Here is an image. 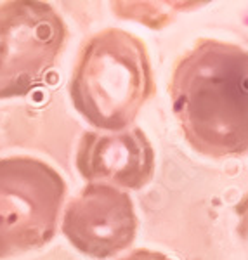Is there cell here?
Segmentation results:
<instances>
[{"label":"cell","mask_w":248,"mask_h":260,"mask_svg":"<svg viewBox=\"0 0 248 260\" xmlns=\"http://www.w3.org/2000/svg\"><path fill=\"white\" fill-rule=\"evenodd\" d=\"M154 163V149L139 127L83 132L77 149V170L83 179L123 191L148 186L157 169Z\"/></svg>","instance_id":"cell-6"},{"label":"cell","mask_w":248,"mask_h":260,"mask_svg":"<svg viewBox=\"0 0 248 260\" xmlns=\"http://www.w3.org/2000/svg\"><path fill=\"white\" fill-rule=\"evenodd\" d=\"M137 225L134 201L127 191L89 182L68 203L61 231L82 255L108 260L132 246Z\"/></svg>","instance_id":"cell-5"},{"label":"cell","mask_w":248,"mask_h":260,"mask_svg":"<svg viewBox=\"0 0 248 260\" xmlns=\"http://www.w3.org/2000/svg\"><path fill=\"white\" fill-rule=\"evenodd\" d=\"M243 23H245L246 26H248V9L245 11V14H243Z\"/></svg>","instance_id":"cell-8"},{"label":"cell","mask_w":248,"mask_h":260,"mask_svg":"<svg viewBox=\"0 0 248 260\" xmlns=\"http://www.w3.org/2000/svg\"><path fill=\"white\" fill-rule=\"evenodd\" d=\"M172 111L193 151L212 160L248 154V49L201 37L177 57Z\"/></svg>","instance_id":"cell-1"},{"label":"cell","mask_w":248,"mask_h":260,"mask_svg":"<svg viewBox=\"0 0 248 260\" xmlns=\"http://www.w3.org/2000/svg\"><path fill=\"white\" fill-rule=\"evenodd\" d=\"M68 40L61 14L42 0L0 4V99L24 98L54 70Z\"/></svg>","instance_id":"cell-4"},{"label":"cell","mask_w":248,"mask_h":260,"mask_svg":"<svg viewBox=\"0 0 248 260\" xmlns=\"http://www.w3.org/2000/svg\"><path fill=\"white\" fill-rule=\"evenodd\" d=\"M68 90L75 110L92 127L129 128L154 94L148 47L121 28L94 33L78 50Z\"/></svg>","instance_id":"cell-2"},{"label":"cell","mask_w":248,"mask_h":260,"mask_svg":"<svg viewBox=\"0 0 248 260\" xmlns=\"http://www.w3.org/2000/svg\"><path fill=\"white\" fill-rule=\"evenodd\" d=\"M66 182L32 156L0 158V260L39 250L56 236Z\"/></svg>","instance_id":"cell-3"},{"label":"cell","mask_w":248,"mask_h":260,"mask_svg":"<svg viewBox=\"0 0 248 260\" xmlns=\"http://www.w3.org/2000/svg\"><path fill=\"white\" fill-rule=\"evenodd\" d=\"M120 260H172V258L167 257V255L162 253V251L137 248V250H132L129 255H125V257H121Z\"/></svg>","instance_id":"cell-7"}]
</instances>
